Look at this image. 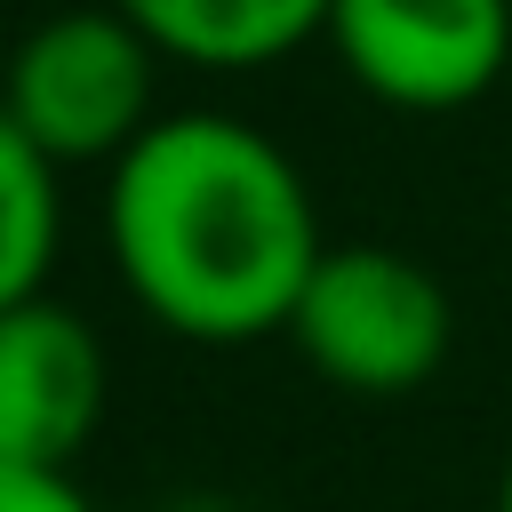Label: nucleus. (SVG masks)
<instances>
[{
	"mask_svg": "<svg viewBox=\"0 0 512 512\" xmlns=\"http://www.w3.org/2000/svg\"><path fill=\"white\" fill-rule=\"evenodd\" d=\"M104 256L128 304L184 344L288 336L328 256L304 168L240 112H160L104 168Z\"/></svg>",
	"mask_w": 512,
	"mask_h": 512,
	"instance_id": "f257e3e1",
	"label": "nucleus"
},
{
	"mask_svg": "<svg viewBox=\"0 0 512 512\" xmlns=\"http://www.w3.org/2000/svg\"><path fill=\"white\" fill-rule=\"evenodd\" d=\"M288 344L352 400H408L440 376L456 344V304L424 256L344 240L312 264L288 312Z\"/></svg>",
	"mask_w": 512,
	"mask_h": 512,
	"instance_id": "f03ea898",
	"label": "nucleus"
},
{
	"mask_svg": "<svg viewBox=\"0 0 512 512\" xmlns=\"http://www.w3.org/2000/svg\"><path fill=\"white\" fill-rule=\"evenodd\" d=\"M152 72L160 48L112 8H56L40 16L8 64H0V104L16 112V128L56 160V168H112L160 112H152Z\"/></svg>",
	"mask_w": 512,
	"mask_h": 512,
	"instance_id": "7ed1b4c3",
	"label": "nucleus"
},
{
	"mask_svg": "<svg viewBox=\"0 0 512 512\" xmlns=\"http://www.w3.org/2000/svg\"><path fill=\"white\" fill-rule=\"evenodd\" d=\"M328 48L392 112H464L512 64V0H336Z\"/></svg>",
	"mask_w": 512,
	"mask_h": 512,
	"instance_id": "20e7f679",
	"label": "nucleus"
},
{
	"mask_svg": "<svg viewBox=\"0 0 512 512\" xmlns=\"http://www.w3.org/2000/svg\"><path fill=\"white\" fill-rule=\"evenodd\" d=\"M104 344L96 328L56 304H8L0 312V464L72 472L88 432L104 424Z\"/></svg>",
	"mask_w": 512,
	"mask_h": 512,
	"instance_id": "39448f33",
	"label": "nucleus"
},
{
	"mask_svg": "<svg viewBox=\"0 0 512 512\" xmlns=\"http://www.w3.org/2000/svg\"><path fill=\"white\" fill-rule=\"evenodd\" d=\"M168 64L192 72H264L304 40H328L336 0H112Z\"/></svg>",
	"mask_w": 512,
	"mask_h": 512,
	"instance_id": "423d86ee",
	"label": "nucleus"
},
{
	"mask_svg": "<svg viewBox=\"0 0 512 512\" xmlns=\"http://www.w3.org/2000/svg\"><path fill=\"white\" fill-rule=\"evenodd\" d=\"M56 176L64 168L0 104V312L48 296V264H56V240H64V192H56Z\"/></svg>",
	"mask_w": 512,
	"mask_h": 512,
	"instance_id": "0eeeda50",
	"label": "nucleus"
},
{
	"mask_svg": "<svg viewBox=\"0 0 512 512\" xmlns=\"http://www.w3.org/2000/svg\"><path fill=\"white\" fill-rule=\"evenodd\" d=\"M0 512H96L88 488L72 472H32V464H0Z\"/></svg>",
	"mask_w": 512,
	"mask_h": 512,
	"instance_id": "6e6552de",
	"label": "nucleus"
},
{
	"mask_svg": "<svg viewBox=\"0 0 512 512\" xmlns=\"http://www.w3.org/2000/svg\"><path fill=\"white\" fill-rule=\"evenodd\" d=\"M160 512H240V504H224V496H176V504H160Z\"/></svg>",
	"mask_w": 512,
	"mask_h": 512,
	"instance_id": "1a4fd4ad",
	"label": "nucleus"
},
{
	"mask_svg": "<svg viewBox=\"0 0 512 512\" xmlns=\"http://www.w3.org/2000/svg\"><path fill=\"white\" fill-rule=\"evenodd\" d=\"M496 512H512V456H504V480H496Z\"/></svg>",
	"mask_w": 512,
	"mask_h": 512,
	"instance_id": "9d476101",
	"label": "nucleus"
}]
</instances>
